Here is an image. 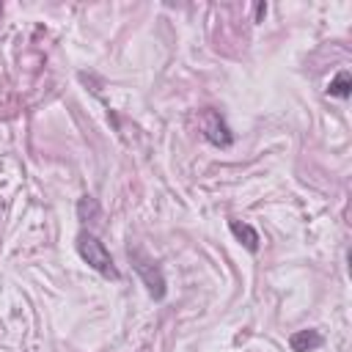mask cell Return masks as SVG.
<instances>
[{
    "label": "cell",
    "mask_w": 352,
    "mask_h": 352,
    "mask_svg": "<svg viewBox=\"0 0 352 352\" xmlns=\"http://www.w3.org/2000/svg\"><path fill=\"white\" fill-rule=\"evenodd\" d=\"M77 253H80V258H82L91 270H96L99 275H104V278H110V280H118V278H121V272H118V267H116L110 250L104 248V242H102L99 236L82 231V234L77 236Z\"/></svg>",
    "instance_id": "6da1fadb"
},
{
    "label": "cell",
    "mask_w": 352,
    "mask_h": 352,
    "mask_svg": "<svg viewBox=\"0 0 352 352\" xmlns=\"http://www.w3.org/2000/svg\"><path fill=\"white\" fill-rule=\"evenodd\" d=\"M126 256H129L135 272L140 275V280L146 283L148 294H151L154 300H162V297H165V278H162L160 267L151 261V256H148L143 248H138V245H129V248H126Z\"/></svg>",
    "instance_id": "7a4b0ae2"
},
{
    "label": "cell",
    "mask_w": 352,
    "mask_h": 352,
    "mask_svg": "<svg viewBox=\"0 0 352 352\" xmlns=\"http://www.w3.org/2000/svg\"><path fill=\"white\" fill-rule=\"evenodd\" d=\"M198 121H201V132H204V138L212 143V146H220V148H228L231 143H234V135H231V129H228V124L223 121V116L217 113V110H212V107H206V110H201V116H198Z\"/></svg>",
    "instance_id": "3957f363"
},
{
    "label": "cell",
    "mask_w": 352,
    "mask_h": 352,
    "mask_svg": "<svg viewBox=\"0 0 352 352\" xmlns=\"http://www.w3.org/2000/svg\"><path fill=\"white\" fill-rule=\"evenodd\" d=\"M289 346L294 352H316L322 346V333L319 330H297L289 336Z\"/></svg>",
    "instance_id": "277c9868"
},
{
    "label": "cell",
    "mask_w": 352,
    "mask_h": 352,
    "mask_svg": "<svg viewBox=\"0 0 352 352\" xmlns=\"http://www.w3.org/2000/svg\"><path fill=\"white\" fill-rule=\"evenodd\" d=\"M228 228H231V234L250 250V253H256L258 250V231L250 226V223H242V220H228Z\"/></svg>",
    "instance_id": "5b68a950"
},
{
    "label": "cell",
    "mask_w": 352,
    "mask_h": 352,
    "mask_svg": "<svg viewBox=\"0 0 352 352\" xmlns=\"http://www.w3.org/2000/svg\"><path fill=\"white\" fill-rule=\"evenodd\" d=\"M327 94H330V96H338V99H346V96L352 94V77H349V72H346V69H344V72H338V74L330 80Z\"/></svg>",
    "instance_id": "8992f818"
},
{
    "label": "cell",
    "mask_w": 352,
    "mask_h": 352,
    "mask_svg": "<svg viewBox=\"0 0 352 352\" xmlns=\"http://www.w3.org/2000/svg\"><path fill=\"white\" fill-rule=\"evenodd\" d=\"M96 214H99V201H96L94 195H82L80 204H77V217H80L82 223H88V220H94Z\"/></svg>",
    "instance_id": "52a82bcc"
},
{
    "label": "cell",
    "mask_w": 352,
    "mask_h": 352,
    "mask_svg": "<svg viewBox=\"0 0 352 352\" xmlns=\"http://www.w3.org/2000/svg\"><path fill=\"white\" fill-rule=\"evenodd\" d=\"M264 14H267V6H264V3H258V6H256V19H261Z\"/></svg>",
    "instance_id": "ba28073f"
}]
</instances>
